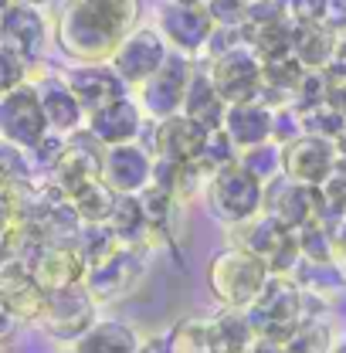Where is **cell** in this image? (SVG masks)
I'll return each mask as SVG.
<instances>
[{
	"label": "cell",
	"instance_id": "cell-1",
	"mask_svg": "<svg viewBox=\"0 0 346 353\" xmlns=\"http://www.w3.org/2000/svg\"><path fill=\"white\" fill-rule=\"evenodd\" d=\"M139 0H65L58 14V48L79 65L109 61L116 48L136 31Z\"/></svg>",
	"mask_w": 346,
	"mask_h": 353
},
{
	"label": "cell",
	"instance_id": "cell-2",
	"mask_svg": "<svg viewBox=\"0 0 346 353\" xmlns=\"http://www.w3.org/2000/svg\"><path fill=\"white\" fill-rule=\"evenodd\" d=\"M272 268L241 245L217 252L207 262V285L224 309H248L268 285Z\"/></svg>",
	"mask_w": 346,
	"mask_h": 353
},
{
	"label": "cell",
	"instance_id": "cell-3",
	"mask_svg": "<svg viewBox=\"0 0 346 353\" xmlns=\"http://www.w3.org/2000/svg\"><path fill=\"white\" fill-rule=\"evenodd\" d=\"M204 194H207L211 214L224 224H245L265 211V183L248 167H241V160L207 176Z\"/></svg>",
	"mask_w": 346,
	"mask_h": 353
},
{
	"label": "cell",
	"instance_id": "cell-4",
	"mask_svg": "<svg viewBox=\"0 0 346 353\" xmlns=\"http://www.w3.org/2000/svg\"><path fill=\"white\" fill-rule=\"evenodd\" d=\"M245 312H248V323H252L255 336L289 343V336L303 326L299 323L303 319V289L285 275H272L265 292Z\"/></svg>",
	"mask_w": 346,
	"mask_h": 353
},
{
	"label": "cell",
	"instance_id": "cell-5",
	"mask_svg": "<svg viewBox=\"0 0 346 353\" xmlns=\"http://www.w3.org/2000/svg\"><path fill=\"white\" fill-rule=\"evenodd\" d=\"M207 75L214 88L224 95L227 105H238V102H255L265 92V72H261V58L258 51L248 41L234 44L227 51H221L211 58L207 65Z\"/></svg>",
	"mask_w": 346,
	"mask_h": 353
},
{
	"label": "cell",
	"instance_id": "cell-6",
	"mask_svg": "<svg viewBox=\"0 0 346 353\" xmlns=\"http://www.w3.org/2000/svg\"><path fill=\"white\" fill-rule=\"evenodd\" d=\"M51 132L48 116H44L41 95L34 82H24L14 92L0 95V139L17 146V150H34L41 146L44 136Z\"/></svg>",
	"mask_w": 346,
	"mask_h": 353
},
{
	"label": "cell",
	"instance_id": "cell-7",
	"mask_svg": "<svg viewBox=\"0 0 346 353\" xmlns=\"http://www.w3.org/2000/svg\"><path fill=\"white\" fill-rule=\"evenodd\" d=\"M44 333L61 343H75L88 326L95 323V296L88 292L85 282H75L68 289L48 292L44 312L38 316Z\"/></svg>",
	"mask_w": 346,
	"mask_h": 353
},
{
	"label": "cell",
	"instance_id": "cell-8",
	"mask_svg": "<svg viewBox=\"0 0 346 353\" xmlns=\"http://www.w3.org/2000/svg\"><path fill=\"white\" fill-rule=\"evenodd\" d=\"M194 58L183 54V51H170V58L163 61V68L139 85V105L150 119H167L176 116L183 109V99H187V88L194 79Z\"/></svg>",
	"mask_w": 346,
	"mask_h": 353
},
{
	"label": "cell",
	"instance_id": "cell-9",
	"mask_svg": "<svg viewBox=\"0 0 346 353\" xmlns=\"http://www.w3.org/2000/svg\"><path fill=\"white\" fill-rule=\"evenodd\" d=\"M241 228H245L241 248H248L252 255H258L261 262L272 268V275L292 272V265L303 259V255H299V234H296L289 224H282L275 214L265 211L258 218L245 221Z\"/></svg>",
	"mask_w": 346,
	"mask_h": 353
},
{
	"label": "cell",
	"instance_id": "cell-10",
	"mask_svg": "<svg viewBox=\"0 0 346 353\" xmlns=\"http://www.w3.org/2000/svg\"><path fill=\"white\" fill-rule=\"evenodd\" d=\"M167 58H170V44L160 34V28H136L132 34H126V41L116 48L109 65L119 72V79L130 88H139L163 68Z\"/></svg>",
	"mask_w": 346,
	"mask_h": 353
},
{
	"label": "cell",
	"instance_id": "cell-11",
	"mask_svg": "<svg viewBox=\"0 0 346 353\" xmlns=\"http://www.w3.org/2000/svg\"><path fill=\"white\" fill-rule=\"evenodd\" d=\"M153 170H156V160L139 139L102 150V183L119 197L143 194L153 183Z\"/></svg>",
	"mask_w": 346,
	"mask_h": 353
},
{
	"label": "cell",
	"instance_id": "cell-12",
	"mask_svg": "<svg viewBox=\"0 0 346 353\" xmlns=\"http://www.w3.org/2000/svg\"><path fill=\"white\" fill-rule=\"evenodd\" d=\"M340 157H336V139L303 132L299 139L285 143V176L305 183V187H323L336 174Z\"/></svg>",
	"mask_w": 346,
	"mask_h": 353
},
{
	"label": "cell",
	"instance_id": "cell-13",
	"mask_svg": "<svg viewBox=\"0 0 346 353\" xmlns=\"http://www.w3.org/2000/svg\"><path fill=\"white\" fill-rule=\"evenodd\" d=\"M0 44L21 54L28 65L41 61L44 44H48V21H44L41 7H31L21 0L3 7L0 10Z\"/></svg>",
	"mask_w": 346,
	"mask_h": 353
},
{
	"label": "cell",
	"instance_id": "cell-14",
	"mask_svg": "<svg viewBox=\"0 0 346 353\" xmlns=\"http://www.w3.org/2000/svg\"><path fill=\"white\" fill-rule=\"evenodd\" d=\"M65 82L72 85L75 99L82 102L85 116L119 102L130 95V85L119 79V72L109 65V61H88V65H75L65 72Z\"/></svg>",
	"mask_w": 346,
	"mask_h": 353
},
{
	"label": "cell",
	"instance_id": "cell-15",
	"mask_svg": "<svg viewBox=\"0 0 346 353\" xmlns=\"http://www.w3.org/2000/svg\"><path fill=\"white\" fill-rule=\"evenodd\" d=\"M214 21L207 14V7H183V3H167L160 10V34L167 38L173 51L183 54H201L207 51L211 34H214Z\"/></svg>",
	"mask_w": 346,
	"mask_h": 353
},
{
	"label": "cell",
	"instance_id": "cell-16",
	"mask_svg": "<svg viewBox=\"0 0 346 353\" xmlns=\"http://www.w3.org/2000/svg\"><path fill=\"white\" fill-rule=\"evenodd\" d=\"M265 211L275 214L282 224H289L292 231H299L312 221H323L319 211V187H305L282 174L278 180L265 183Z\"/></svg>",
	"mask_w": 346,
	"mask_h": 353
},
{
	"label": "cell",
	"instance_id": "cell-17",
	"mask_svg": "<svg viewBox=\"0 0 346 353\" xmlns=\"http://www.w3.org/2000/svg\"><path fill=\"white\" fill-rule=\"evenodd\" d=\"M153 150L160 160L170 163H197L204 153V143L211 132L201 130L194 119H187L183 112L167 116V119H153Z\"/></svg>",
	"mask_w": 346,
	"mask_h": 353
},
{
	"label": "cell",
	"instance_id": "cell-18",
	"mask_svg": "<svg viewBox=\"0 0 346 353\" xmlns=\"http://www.w3.org/2000/svg\"><path fill=\"white\" fill-rule=\"evenodd\" d=\"M143 105H139V99H119V102H112V105H105V109H99V112H92L85 119V130L102 143V146H119V143H136L139 139V132H143Z\"/></svg>",
	"mask_w": 346,
	"mask_h": 353
},
{
	"label": "cell",
	"instance_id": "cell-19",
	"mask_svg": "<svg viewBox=\"0 0 346 353\" xmlns=\"http://www.w3.org/2000/svg\"><path fill=\"white\" fill-rule=\"evenodd\" d=\"M38 85V95H41V105H44V116H48V126L51 132H61V136H72V132L82 130L85 123V109L82 102L75 99L72 85L58 75H44L34 82Z\"/></svg>",
	"mask_w": 346,
	"mask_h": 353
},
{
	"label": "cell",
	"instance_id": "cell-20",
	"mask_svg": "<svg viewBox=\"0 0 346 353\" xmlns=\"http://www.w3.org/2000/svg\"><path fill=\"white\" fill-rule=\"evenodd\" d=\"M224 132L234 139V146H238V150H248V146L268 143V139H272V132H275V109H272V105H265L261 99L227 105Z\"/></svg>",
	"mask_w": 346,
	"mask_h": 353
},
{
	"label": "cell",
	"instance_id": "cell-21",
	"mask_svg": "<svg viewBox=\"0 0 346 353\" xmlns=\"http://www.w3.org/2000/svg\"><path fill=\"white\" fill-rule=\"evenodd\" d=\"M0 303L17 319H38L44 312L48 292L34 279V272H24L17 265H0Z\"/></svg>",
	"mask_w": 346,
	"mask_h": 353
},
{
	"label": "cell",
	"instance_id": "cell-22",
	"mask_svg": "<svg viewBox=\"0 0 346 353\" xmlns=\"http://www.w3.org/2000/svg\"><path fill=\"white\" fill-rule=\"evenodd\" d=\"M187 119H194L201 130L217 132L224 130V116H227V102L224 95L214 88L207 68L204 72H194L190 79V88H187V99H183V109H180Z\"/></svg>",
	"mask_w": 346,
	"mask_h": 353
},
{
	"label": "cell",
	"instance_id": "cell-23",
	"mask_svg": "<svg viewBox=\"0 0 346 353\" xmlns=\"http://www.w3.org/2000/svg\"><path fill=\"white\" fill-rule=\"evenodd\" d=\"M85 259L79 248H65V245H54V248H44L41 259L34 262V279L41 282L44 292H58V289H68L75 282H82L85 275Z\"/></svg>",
	"mask_w": 346,
	"mask_h": 353
},
{
	"label": "cell",
	"instance_id": "cell-24",
	"mask_svg": "<svg viewBox=\"0 0 346 353\" xmlns=\"http://www.w3.org/2000/svg\"><path fill=\"white\" fill-rule=\"evenodd\" d=\"M143 340L123 319H95L72 343V353H139Z\"/></svg>",
	"mask_w": 346,
	"mask_h": 353
},
{
	"label": "cell",
	"instance_id": "cell-25",
	"mask_svg": "<svg viewBox=\"0 0 346 353\" xmlns=\"http://www.w3.org/2000/svg\"><path fill=\"white\" fill-rule=\"evenodd\" d=\"M340 34L329 31L326 24H296L292 31V54L303 61L309 72H323L336 58Z\"/></svg>",
	"mask_w": 346,
	"mask_h": 353
},
{
	"label": "cell",
	"instance_id": "cell-26",
	"mask_svg": "<svg viewBox=\"0 0 346 353\" xmlns=\"http://www.w3.org/2000/svg\"><path fill=\"white\" fill-rule=\"evenodd\" d=\"M255 340L245 309H224L217 319L207 323V347L211 353H245Z\"/></svg>",
	"mask_w": 346,
	"mask_h": 353
},
{
	"label": "cell",
	"instance_id": "cell-27",
	"mask_svg": "<svg viewBox=\"0 0 346 353\" xmlns=\"http://www.w3.org/2000/svg\"><path fill=\"white\" fill-rule=\"evenodd\" d=\"M238 160H241V167H248L252 174L258 176L261 183H272V180H278V176L285 174V146L275 143V139L241 150Z\"/></svg>",
	"mask_w": 346,
	"mask_h": 353
},
{
	"label": "cell",
	"instance_id": "cell-28",
	"mask_svg": "<svg viewBox=\"0 0 346 353\" xmlns=\"http://www.w3.org/2000/svg\"><path fill=\"white\" fill-rule=\"evenodd\" d=\"M105 224L112 228V234H116L119 241H139L143 231L150 228V218H146V208H143L139 194L116 197V208H112V214H109Z\"/></svg>",
	"mask_w": 346,
	"mask_h": 353
},
{
	"label": "cell",
	"instance_id": "cell-29",
	"mask_svg": "<svg viewBox=\"0 0 346 353\" xmlns=\"http://www.w3.org/2000/svg\"><path fill=\"white\" fill-rule=\"evenodd\" d=\"M299 234V255L305 262H333L336 259V241H333V228L326 221H312L296 231Z\"/></svg>",
	"mask_w": 346,
	"mask_h": 353
},
{
	"label": "cell",
	"instance_id": "cell-30",
	"mask_svg": "<svg viewBox=\"0 0 346 353\" xmlns=\"http://www.w3.org/2000/svg\"><path fill=\"white\" fill-rule=\"evenodd\" d=\"M303 116V132H312V136H326V139H340L346 132V119L333 109V105H316V109H305L299 112Z\"/></svg>",
	"mask_w": 346,
	"mask_h": 353
},
{
	"label": "cell",
	"instance_id": "cell-31",
	"mask_svg": "<svg viewBox=\"0 0 346 353\" xmlns=\"http://www.w3.org/2000/svg\"><path fill=\"white\" fill-rule=\"evenodd\" d=\"M204 7L217 28H248L252 0H207Z\"/></svg>",
	"mask_w": 346,
	"mask_h": 353
},
{
	"label": "cell",
	"instance_id": "cell-32",
	"mask_svg": "<svg viewBox=\"0 0 346 353\" xmlns=\"http://www.w3.org/2000/svg\"><path fill=\"white\" fill-rule=\"evenodd\" d=\"M28 68H31V65H28L21 54H14L10 48L0 44V95L14 92L17 85H24V82H28Z\"/></svg>",
	"mask_w": 346,
	"mask_h": 353
},
{
	"label": "cell",
	"instance_id": "cell-33",
	"mask_svg": "<svg viewBox=\"0 0 346 353\" xmlns=\"http://www.w3.org/2000/svg\"><path fill=\"white\" fill-rule=\"evenodd\" d=\"M326 75V105H333L346 119V65L333 61L329 68H323Z\"/></svg>",
	"mask_w": 346,
	"mask_h": 353
},
{
	"label": "cell",
	"instance_id": "cell-34",
	"mask_svg": "<svg viewBox=\"0 0 346 353\" xmlns=\"http://www.w3.org/2000/svg\"><path fill=\"white\" fill-rule=\"evenodd\" d=\"M285 10L296 24H323L326 0H285Z\"/></svg>",
	"mask_w": 346,
	"mask_h": 353
},
{
	"label": "cell",
	"instance_id": "cell-35",
	"mask_svg": "<svg viewBox=\"0 0 346 353\" xmlns=\"http://www.w3.org/2000/svg\"><path fill=\"white\" fill-rule=\"evenodd\" d=\"M323 24L336 34H346V0H326V14Z\"/></svg>",
	"mask_w": 346,
	"mask_h": 353
},
{
	"label": "cell",
	"instance_id": "cell-36",
	"mask_svg": "<svg viewBox=\"0 0 346 353\" xmlns=\"http://www.w3.org/2000/svg\"><path fill=\"white\" fill-rule=\"evenodd\" d=\"M245 353H289V347L278 343V340H268V336H255L252 347H248Z\"/></svg>",
	"mask_w": 346,
	"mask_h": 353
},
{
	"label": "cell",
	"instance_id": "cell-37",
	"mask_svg": "<svg viewBox=\"0 0 346 353\" xmlns=\"http://www.w3.org/2000/svg\"><path fill=\"white\" fill-rule=\"evenodd\" d=\"M139 353H173V347L167 336H150V340H143Z\"/></svg>",
	"mask_w": 346,
	"mask_h": 353
},
{
	"label": "cell",
	"instance_id": "cell-38",
	"mask_svg": "<svg viewBox=\"0 0 346 353\" xmlns=\"http://www.w3.org/2000/svg\"><path fill=\"white\" fill-rule=\"evenodd\" d=\"M333 241H336V248H340V252H346V218L333 224Z\"/></svg>",
	"mask_w": 346,
	"mask_h": 353
},
{
	"label": "cell",
	"instance_id": "cell-39",
	"mask_svg": "<svg viewBox=\"0 0 346 353\" xmlns=\"http://www.w3.org/2000/svg\"><path fill=\"white\" fill-rule=\"evenodd\" d=\"M336 157H340V167L346 170V132L336 139Z\"/></svg>",
	"mask_w": 346,
	"mask_h": 353
},
{
	"label": "cell",
	"instance_id": "cell-40",
	"mask_svg": "<svg viewBox=\"0 0 346 353\" xmlns=\"http://www.w3.org/2000/svg\"><path fill=\"white\" fill-rule=\"evenodd\" d=\"M333 61L346 65V34H340V44H336V58H333Z\"/></svg>",
	"mask_w": 346,
	"mask_h": 353
},
{
	"label": "cell",
	"instance_id": "cell-41",
	"mask_svg": "<svg viewBox=\"0 0 346 353\" xmlns=\"http://www.w3.org/2000/svg\"><path fill=\"white\" fill-rule=\"evenodd\" d=\"M167 3H183V7H204L207 0H167Z\"/></svg>",
	"mask_w": 346,
	"mask_h": 353
},
{
	"label": "cell",
	"instance_id": "cell-42",
	"mask_svg": "<svg viewBox=\"0 0 346 353\" xmlns=\"http://www.w3.org/2000/svg\"><path fill=\"white\" fill-rule=\"evenodd\" d=\"M21 3H31V7H44V3H51V0H21Z\"/></svg>",
	"mask_w": 346,
	"mask_h": 353
},
{
	"label": "cell",
	"instance_id": "cell-43",
	"mask_svg": "<svg viewBox=\"0 0 346 353\" xmlns=\"http://www.w3.org/2000/svg\"><path fill=\"white\" fill-rule=\"evenodd\" d=\"M10 3H14V0H0V10H3V7H10Z\"/></svg>",
	"mask_w": 346,
	"mask_h": 353
}]
</instances>
